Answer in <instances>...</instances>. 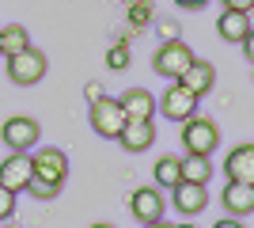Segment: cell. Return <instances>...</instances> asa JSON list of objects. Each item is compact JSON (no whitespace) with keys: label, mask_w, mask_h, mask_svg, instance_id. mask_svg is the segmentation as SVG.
<instances>
[{"label":"cell","mask_w":254,"mask_h":228,"mask_svg":"<svg viewBox=\"0 0 254 228\" xmlns=\"http://www.w3.org/2000/svg\"><path fill=\"white\" fill-rule=\"evenodd\" d=\"M42 137V126L31 118V114H11L4 126H0V141L8 145L11 152H31Z\"/></svg>","instance_id":"3957f363"},{"label":"cell","mask_w":254,"mask_h":228,"mask_svg":"<svg viewBox=\"0 0 254 228\" xmlns=\"http://www.w3.org/2000/svg\"><path fill=\"white\" fill-rule=\"evenodd\" d=\"M179 163H182V183H209V179H212V163H209V156L186 152Z\"/></svg>","instance_id":"ac0fdd59"},{"label":"cell","mask_w":254,"mask_h":228,"mask_svg":"<svg viewBox=\"0 0 254 228\" xmlns=\"http://www.w3.org/2000/svg\"><path fill=\"white\" fill-rule=\"evenodd\" d=\"M118 103H122L129 122H152V114H156V95H152L148 87H129Z\"/></svg>","instance_id":"7c38bea8"},{"label":"cell","mask_w":254,"mask_h":228,"mask_svg":"<svg viewBox=\"0 0 254 228\" xmlns=\"http://www.w3.org/2000/svg\"><path fill=\"white\" fill-rule=\"evenodd\" d=\"M148 228H175V225H167V221H156V225H148Z\"/></svg>","instance_id":"f1b7e54d"},{"label":"cell","mask_w":254,"mask_h":228,"mask_svg":"<svg viewBox=\"0 0 254 228\" xmlns=\"http://www.w3.org/2000/svg\"><path fill=\"white\" fill-rule=\"evenodd\" d=\"M175 228H197V225H175Z\"/></svg>","instance_id":"f546056e"},{"label":"cell","mask_w":254,"mask_h":228,"mask_svg":"<svg viewBox=\"0 0 254 228\" xmlns=\"http://www.w3.org/2000/svg\"><path fill=\"white\" fill-rule=\"evenodd\" d=\"M31 163H34V179L64 186V179H68V156H64L61 149H53V145H42V149L31 156Z\"/></svg>","instance_id":"ba28073f"},{"label":"cell","mask_w":254,"mask_h":228,"mask_svg":"<svg viewBox=\"0 0 254 228\" xmlns=\"http://www.w3.org/2000/svg\"><path fill=\"white\" fill-rule=\"evenodd\" d=\"M4 61H8V80H11V84H19V87L38 84V80L46 76V69H50L46 54H42V50H34V46H27L23 54L4 57Z\"/></svg>","instance_id":"6da1fadb"},{"label":"cell","mask_w":254,"mask_h":228,"mask_svg":"<svg viewBox=\"0 0 254 228\" xmlns=\"http://www.w3.org/2000/svg\"><path fill=\"white\" fill-rule=\"evenodd\" d=\"M182 145H186V152L209 156V152L220 145V130H216V122L201 118V114L186 118V122H182Z\"/></svg>","instance_id":"8992f818"},{"label":"cell","mask_w":254,"mask_h":228,"mask_svg":"<svg viewBox=\"0 0 254 228\" xmlns=\"http://www.w3.org/2000/svg\"><path fill=\"white\" fill-rule=\"evenodd\" d=\"M212 228H243V221H239V217H220Z\"/></svg>","instance_id":"4316f807"},{"label":"cell","mask_w":254,"mask_h":228,"mask_svg":"<svg viewBox=\"0 0 254 228\" xmlns=\"http://www.w3.org/2000/svg\"><path fill=\"white\" fill-rule=\"evenodd\" d=\"M84 91H87V99H91V103H99V99L106 95V91H103V84H87Z\"/></svg>","instance_id":"484cf974"},{"label":"cell","mask_w":254,"mask_h":228,"mask_svg":"<svg viewBox=\"0 0 254 228\" xmlns=\"http://www.w3.org/2000/svg\"><path fill=\"white\" fill-rule=\"evenodd\" d=\"M106 69H114V73H126V69H129V46L126 42L110 46V54H106Z\"/></svg>","instance_id":"ffe728a7"},{"label":"cell","mask_w":254,"mask_h":228,"mask_svg":"<svg viewBox=\"0 0 254 228\" xmlns=\"http://www.w3.org/2000/svg\"><path fill=\"white\" fill-rule=\"evenodd\" d=\"M224 175L232 183H251L254 186V145H235L224 160Z\"/></svg>","instance_id":"8fae6325"},{"label":"cell","mask_w":254,"mask_h":228,"mask_svg":"<svg viewBox=\"0 0 254 228\" xmlns=\"http://www.w3.org/2000/svg\"><path fill=\"white\" fill-rule=\"evenodd\" d=\"M156 34H159V42H179V23H175V19L156 23Z\"/></svg>","instance_id":"7402d4cb"},{"label":"cell","mask_w":254,"mask_h":228,"mask_svg":"<svg viewBox=\"0 0 254 228\" xmlns=\"http://www.w3.org/2000/svg\"><path fill=\"white\" fill-rule=\"evenodd\" d=\"M27 190H31L38 202H50V198L61 194V186H57V183H42V179H31V186H27Z\"/></svg>","instance_id":"44dd1931"},{"label":"cell","mask_w":254,"mask_h":228,"mask_svg":"<svg viewBox=\"0 0 254 228\" xmlns=\"http://www.w3.org/2000/svg\"><path fill=\"white\" fill-rule=\"evenodd\" d=\"M11 213H15V194L8 186H0V221H8Z\"/></svg>","instance_id":"603a6c76"},{"label":"cell","mask_w":254,"mask_h":228,"mask_svg":"<svg viewBox=\"0 0 254 228\" xmlns=\"http://www.w3.org/2000/svg\"><path fill=\"white\" fill-rule=\"evenodd\" d=\"M175 4H179V8H186V11H201L209 0H175Z\"/></svg>","instance_id":"cb8c5ba5"},{"label":"cell","mask_w":254,"mask_h":228,"mask_svg":"<svg viewBox=\"0 0 254 228\" xmlns=\"http://www.w3.org/2000/svg\"><path fill=\"white\" fill-rule=\"evenodd\" d=\"M197 103H201V99L193 95V91H186V87L175 80V84H167V91L159 95L156 110H159V114H167V122H186V118L197 114Z\"/></svg>","instance_id":"52a82bcc"},{"label":"cell","mask_w":254,"mask_h":228,"mask_svg":"<svg viewBox=\"0 0 254 228\" xmlns=\"http://www.w3.org/2000/svg\"><path fill=\"white\" fill-rule=\"evenodd\" d=\"M239 46H243V54L251 57V65H254V31L247 34V38H243V42H239Z\"/></svg>","instance_id":"83f0119b"},{"label":"cell","mask_w":254,"mask_h":228,"mask_svg":"<svg viewBox=\"0 0 254 228\" xmlns=\"http://www.w3.org/2000/svg\"><path fill=\"white\" fill-rule=\"evenodd\" d=\"M197 57H193V50L186 42H159V50H156V57H152V69H156L159 76H167V80H179L186 69L193 65Z\"/></svg>","instance_id":"7a4b0ae2"},{"label":"cell","mask_w":254,"mask_h":228,"mask_svg":"<svg viewBox=\"0 0 254 228\" xmlns=\"http://www.w3.org/2000/svg\"><path fill=\"white\" fill-rule=\"evenodd\" d=\"M179 84L186 87V91H193L197 99H205L212 91V84H216V69H212L209 61H193V65L179 76Z\"/></svg>","instance_id":"9a60e30c"},{"label":"cell","mask_w":254,"mask_h":228,"mask_svg":"<svg viewBox=\"0 0 254 228\" xmlns=\"http://www.w3.org/2000/svg\"><path fill=\"white\" fill-rule=\"evenodd\" d=\"M220 202H224V209H228V217L243 221L247 213H254V186L251 183H232V179H228Z\"/></svg>","instance_id":"4fadbf2b"},{"label":"cell","mask_w":254,"mask_h":228,"mask_svg":"<svg viewBox=\"0 0 254 228\" xmlns=\"http://www.w3.org/2000/svg\"><path fill=\"white\" fill-rule=\"evenodd\" d=\"M91 228H114V225H91Z\"/></svg>","instance_id":"4dcf8cb0"},{"label":"cell","mask_w":254,"mask_h":228,"mask_svg":"<svg viewBox=\"0 0 254 228\" xmlns=\"http://www.w3.org/2000/svg\"><path fill=\"white\" fill-rule=\"evenodd\" d=\"M251 31H254V23H251V15H247V11L224 8L220 19H216V34H220L224 42H243Z\"/></svg>","instance_id":"5bb4252c"},{"label":"cell","mask_w":254,"mask_h":228,"mask_svg":"<svg viewBox=\"0 0 254 228\" xmlns=\"http://www.w3.org/2000/svg\"><path fill=\"white\" fill-rule=\"evenodd\" d=\"M126 110H122V103L110 95H103L99 103H91V130L99 133V137H106V141H118V133L126 130Z\"/></svg>","instance_id":"5b68a950"},{"label":"cell","mask_w":254,"mask_h":228,"mask_svg":"<svg viewBox=\"0 0 254 228\" xmlns=\"http://www.w3.org/2000/svg\"><path fill=\"white\" fill-rule=\"evenodd\" d=\"M247 15H251V23H254V8H251V11H247Z\"/></svg>","instance_id":"1f68e13d"},{"label":"cell","mask_w":254,"mask_h":228,"mask_svg":"<svg viewBox=\"0 0 254 228\" xmlns=\"http://www.w3.org/2000/svg\"><path fill=\"white\" fill-rule=\"evenodd\" d=\"M224 8H235V11H251L254 0H224Z\"/></svg>","instance_id":"d4e9b609"},{"label":"cell","mask_w":254,"mask_h":228,"mask_svg":"<svg viewBox=\"0 0 254 228\" xmlns=\"http://www.w3.org/2000/svg\"><path fill=\"white\" fill-rule=\"evenodd\" d=\"M34 179V163L27 152H11L8 160L0 163V186H8L11 194H23Z\"/></svg>","instance_id":"9c48e42d"},{"label":"cell","mask_w":254,"mask_h":228,"mask_svg":"<svg viewBox=\"0 0 254 228\" xmlns=\"http://www.w3.org/2000/svg\"><path fill=\"white\" fill-rule=\"evenodd\" d=\"M129 213H133V221L137 225H156V221H163V213H167V202H163V190L159 186H137L133 194H129Z\"/></svg>","instance_id":"277c9868"},{"label":"cell","mask_w":254,"mask_h":228,"mask_svg":"<svg viewBox=\"0 0 254 228\" xmlns=\"http://www.w3.org/2000/svg\"><path fill=\"white\" fill-rule=\"evenodd\" d=\"M152 175H156V186H159V190H163V186L175 190V186L182 183V163L175 160V156H159L156 167H152Z\"/></svg>","instance_id":"d6986e66"},{"label":"cell","mask_w":254,"mask_h":228,"mask_svg":"<svg viewBox=\"0 0 254 228\" xmlns=\"http://www.w3.org/2000/svg\"><path fill=\"white\" fill-rule=\"evenodd\" d=\"M27 46H31V34H27V27H19V23H8V27H0V57L23 54Z\"/></svg>","instance_id":"e0dca14e"},{"label":"cell","mask_w":254,"mask_h":228,"mask_svg":"<svg viewBox=\"0 0 254 228\" xmlns=\"http://www.w3.org/2000/svg\"><path fill=\"white\" fill-rule=\"evenodd\" d=\"M118 141H122L126 152H144L156 141V126L152 122H126V130L118 133Z\"/></svg>","instance_id":"2e32d148"},{"label":"cell","mask_w":254,"mask_h":228,"mask_svg":"<svg viewBox=\"0 0 254 228\" xmlns=\"http://www.w3.org/2000/svg\"><path fill=\"white\" fill-rule=\"evenodd\" d=\"M171 206L179 209L182 217H197L209 206V190H205V183H179L171 190Z\"/></svg>","instance_id":"30bf717a"}]
</instances>
